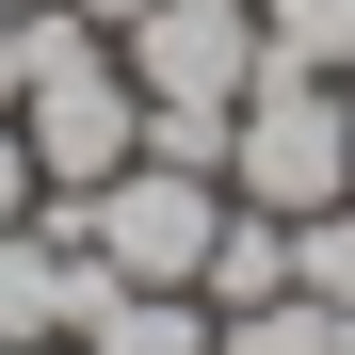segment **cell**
<instances>
[{"mask_svg": "<svg viewBox=\"0 0 355 355\" xmlns=\"http://www.w3.org/2000/svg\"><path fill=\"white\" fill-rule=\"evenodd\" d=\"M65 17H97V33H130V17H146V0H65Z\"/></svg>", "mask_w": 355, "mask_h": 355, "instance_id": "cell-11", "label": "cell"}, {"mask_svg": "<svg viewBox=\"0 0 355 355\" xmlns=\"http://www.w3.org/2000/svg\"><path fill=\"white\" fill-rule=\"evenodd\" d=\"M210 323H226L210 355H355V323L307 307V291H275V307H210Z\"/></svg>", "mask_w": 355, "mask_h": 355, "instance_id": "cell-7", "label": "cell"}, {"mask_svg": "<svg viewBox=\"0 0 355 355\" xmlns=\"http://www.w3.org/2000/svg\"><path fill=\"white\" fill-rule=\"evenodd\" d=\"M226 194L243 210H339L355 194V81H307V65H259V97L226 113Z\"/></svg>", "mask_w": 355, "mask_h": 355, "instance_id": "cell-1", "label": "cell"}, {"mask_svg": "<svg viewBox=\"0 0 355 355\" xmlns=\"http://www.w3.org/2000/svg\"><path fill=\"white\" fill-rule=\"evenodd\" d=\"M17 81H33V33H17V17H0V113H17Z\"/></svg>", "mask_w": 355, "mask_h": 355, "instance_id": "cell-10", "label": "cell"}, {"mask_svg": "<svg viewBox=\"0 0 355 355\" xmlns=\"http://www.w3.org/2000/svg\"><path fill=\"white\" fill-rule=\"evenodd\" d=\"M259 65H307V81H355V0H259Z\"/></svg>", "mask_w": 355, "mask_h": 355, "instance_id": "cell-6", "label": "cell"}, {"mask_svg": "<svg viewBox=\"0 0 355 355\" xmlns=\"http://www.w3.org/2000/svg\"><path fill=\"white\" fill-rule=\"evenodd\" d=\"M113 275L97 243H65V226H0V355H33V339H97V307H113Z\"/></svg>", "mask_w": 355, "mask_h": 355, "instance_id": "cell-3", "label": "cell"}, {"mask_svg": "<svg viewBox=\"0 0 355 355\" xmlns=\"http://www.w3.org/2000/svg\"><path fill=\"white\" fill-rule=\"evenodd\" d=\"M291 291H307V307H339V323H355V194L291 226Z\"/></svg>", "mask_w": 355, "mask_h": 355, "instance_id": "cell-8", "label": "cell"}, {"mask_svg": "<svg viewBox=\"0 0 355 355\" xmlns=\"http://www.w3.org/2000/svg\"><path fill=\"white\" fill-rule=\"evenodd\" d=\"M210 339H226V323H210V291H113L81 355H210Z\"/></svg>", "mask_w": 355, "mask_h": 355, "instance_id": "cell-5", "label": "cell"}, {"mask_svg": "<svg viewBox=\"0 0 355 355\" xmlns=\"http://www.w3.org/2000/svg\"><path fill=\"white\" fill-rule=\"evenodd\" d=\"M210 307H275V291H291V210H243V194H226V243H210Z\"/></svg>", "mask_w": 355, "mask_h": 355, "instance_id": "cell-4", "label": "cell"}, {"mask_svg": "<svg viewBox=\"0 0 355 355\" xmlns=\"http://www.w3.org/2000/svg\"><path fill=\"white\" fill-rule=\"evenodd\" d=\"M33 355H81V339H33Z\"/></svg>", "mask_w": 355, "mask_h": 355, "instance_id": "cell-12", "label": "cell"}, {"mask_svg": "<svg viewBox=\"0 0 355 355\" xmlns=\"http://www.w3.org/2000/svg\"><path fill=\"white\" fill-rule=\"evenodd\" d=\"M113 49H130L146 97H194V113H243L259 97V0H146Z\"/></svg>", "mask_w": 355, "mask_h": 355, "instance_id": "cell-2", "label": "cell"}, {"mask_svg": "<svg viewBox=\"0 0 355 355\" xmlns=\"http://www.w3.org/2000/svg\"><path fill=\"white\" fill-rule=\"evenodd\" d=\"M0 17H33V0H0Z\"/></svg>", "mask_w": 355, "mask_h": 355, "instance_id": "cell-13", "label": "cell"}, {"mask_svg": "<svg viewBox=\"0 0 355 355\" xmlns=\"http://www.w3.org/2000/svg\"><path fill=\"white\" fill-rule=\"evenodd\" d=\"M33 194H49V178H33V146H17V113H0V226H33Z\"/></svg>", "mask_w": 355, "mask_h": 355, "instance_id": "cell-9", "label": "cell"}]
</instances>
